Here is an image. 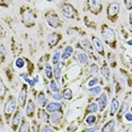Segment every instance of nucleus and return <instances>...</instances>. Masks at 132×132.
Masks as SVG:
<instances>
[{
  "mask_svg": "<svg viewBox=\"0 0 132 132\" xmlns=\"http://www.w3.org/2000/svg\"><path fill=\"white\" fill-rule=\"evenodd\" d=\"M101 33H102V37L105 41V43L110 47H112V49H116V34L114 32V29L111 28L110 26L103 24Z\"/></svg>",
  "mask_w": 132,
  "mask_h": 132,
  "instance_id": "1",
  "label": "nucleus"
},
{
  "mask_svg": "<svg viewBox=\"0 0 132 132\" xmlns=\"http://www.w3.org/2000/svg\"><path fill=\"white\" fill-rule=\"evenodd\" d=\"M16 109H17V102L16 100L13 97V96H9L8 97L7 102H6L5 106H4V114H5V118L7 120H9L13 114L16 112Z\"/></svg>",
  "mask_w": 132,
  "mask_h": 132,
  "instance_id": "2",
  "label": "nucleus"
},
{
  "mask_svg": "<svg viewBox=\"0 0 132 132\" xmlns=\"http://www.w3.org/2000/svg\"><path fill=\"white\" fill-rule=\"evenodd\" d=\"M22 19H23V23L25 24V26L32 27L33 25H35L36 15L34 14V11L32 9H29V8H24L22 10Z\"/></svg>",
  "mask_w": 132,
  "mask_h": 132,
  "instance_id": "3",
  "label": "nucleus"
},
{
  "mask_svg": "<svg viewBox=\"0 0 132 132\" xmlns=\"http://www.w3.org/2000/svg\"><path fill=\"white\" fill-rule=\"evenodd\" d=\"M60 13L61 15L67 19H75L77 16V11L75 9V7L70 4H62L60 6Z\"/></svg>",
  "mask_w": 132,
  "mask_h": 132,
  "instance_id": "4",
  "label": "nucleus"
},
{
  "mask_svg": "<svg viewBox=\"0 0 132 132\" xmlns=\"http://www.w3.org/2000/svg\"><path fill=\"white\" fill-rule=\"evenodd\" d=\"M45 20L51 28H59L61 26V22H60L59 16L53 10H50L45 14Z\"/></svg>",
  "mask_w": 132,
  "mask_h": 132,
  "instance_id": "5",
  "label": "nucleus"
},
{
  "mask_svg": "<svg viewBox=\"0 0 132 132\" xmlns=\"http://www.w3.org/2000/svg\"><path fill=\"white\" fill-rule=\"evenodd\" d=\"M119 11H120V4L119 2H111V4L107 6V10H106L107 18L113 23L116 22Z\"/></svg>",
  "mask_w": 132,
  "mask_h": 132,
  "instance_id": "6",
  "label": "nucleus"
},
{
  "mask_svg": "<svg viewBox=\"0 0 132 132\" xmlns=\"http://www.w3.org/2000/svg\"><path fill=\"white\" fill-rule=\"evenodd\" d=\"M87 5H88V9L92 14L98 15L103 10V4L102 0H87Z\"/></svg>",
  "mask_w": 132,
  "mask_h": 132,
  "instance_id": "7",
  "label": "nucleus"
},
{
  "mask_svg": "<svg viewBox=\"0 0 132 132\" xmlns=\"http://www.w3.org/2000/svg\"><path fill=\"white\" fill-rule=\"evenodd\" d=\"M90 38H92V43H93L94 50L101 56H104L105 55V49H104V44H103V42H102V40L98 38L97 36H95V35H93Z\"/></svg>",
  "mask_w": 132,
  "mask_h": 132,
  "instance_id": "8",
  "label": "nucleus"
},
{
  "mask_svg": "<svg viewBox=\"0 0 132 132\" xmlns=\"http://www.w3.org/2000/svg\"><path fill=\"white\" fill-rule=\"evenodd\" d=\"M61 34L58 32H52L51 34L47 36V45H49L50 49H52V47H54L58 45V43L60 41H61Z\"/></svg>",
  "mask_w": 132,
  "mask_h": 132,
  "instance_id": "9",
  "label": "nucleus"
},
{
  "mask_svg": "<svg viewBox=\"0 0 132 132\" xmlns=\"http://www.w3.org/2000/svg\"><path fill=\"white\" fill-rule=\"evenodd\" d=\"M26 101H27V87L23 86V88L20 89L18 97H17V102L20 107H24L26 105Z\"/></svg>",
  "mask_w": 132,
  "mask_h": 132,
  "instance_id": "10",
  "label": "nucleus"
},
{
  "mask_svg": "<svg viewBox=\"0 0 132 132\" xmlns=\"http://www.w3.org/2000/svg\"><path fill=\"white\" fill-rule=\"evenodd\" d=\"M23 121V118H22V112H20L19 110H17L16 112H15L14 116H13V121H11V127H13V130L16 131L17 129L19 128L20 123Z\"/></svg>",
  "mask_w": 132,
  "mask_h": 132,
  "instance_id": "11",
  "label": "nucleus"
},
{
  "mask_svg": "<svg viewBox=\"0 0 132 132\" xmlns=\"http://www.w3.org/2000/svg\"><path fill=\"white\" fill-rule=\"evenodd\" d=\"M96 102H97L98 106H100V112H103V111L106 109V106H107V103H109V97H107L106 94H101L97 97Z\"/></svg>",
  "mask_w": 132,
  "mask_h": 132,
  "instance_id": "12",
  "label": "nucleus"
},
{
  "mask_svg": "<svg viewBox=\"0 0 132 132\" xmlns=\"http://www.w3.org/2000/svg\"><path fill=\"white\" fill-rule=\"evenodd\" d=\"M76 60H77L78 63L81 64V65L88 64V61H89L88 55H87L85 52H82V51H77L76 52Z\"/></svg>",
  "mask_w": 132,
  "mask_h": 132,
  "instance_id": "13",
  "label": "nucleus"
},
{
  "mask_svg": "<svg viewBox=\"0 0 132 132\" xmlns=\"http://www.w3.org/2000/svg\"><path fill=\"white\" fill-rule=\"evenodd\" d=\"M63 118V113H62V111H55V112H52L49 118V122L52 123V124H56V123H59L60 121L62 120Z\"/></svg>",
  "mask_w": 132,
  "mask_h": 132,
  "instance_id": "14",
  "label": "nucleus"
},
{
  "mask_svg": "<svg viewBox=\"0 0 132 132\" xmlns=\"http://www.w3.org/2000/svg\"><path fill=\"white\" fill-rule=\"evenodd\" d=\"M120 102L118 98H113L112 101H111V106H110V116H114L116 113L119 112L120 110Z\"/></svg>",
  "mask_w": 132,
  "mask_h": 132,
  "instance_id": "15",
  "label": "nucleus"
},
{
  "mask_svg": "<svg viewBox=\"0 0 132 132\" xmlns=\"http://www.w3.org/2000/svg\"><path fill=\"white\" fill-rule=\"evenodd\" d=\"M25 110H26V115H27L28 118H33V115L35 114V111H36V106H35L34 101L28 100Z\"/></svg>",
  "mask_w": 132,
  "mask_h": 132,
  "instance_id": "16",
  "label": "nucleus"
},
{
  "mask_svg": "<svg viewBox=\"0 0 132 132\" xmlns=\"http://www.w3.org/2000/svg\"><path fill=\"white\" fill-rule=\"evenodd\" d=\"M45 110L49 113L55 112V111H61L62 110V105L60 104V103H58V102H50V103L46 104Z\"/></svg>",
  "mask_w": 132,
  "mask_h": 132,
  "instance_id": "17",
  "label": "nucleus"
},
{
  "mask_svg": "<svg viewBox=\"0 0 132 132\" xmlns=\"http://www.w3.org/2000/svg\"><path fill=\"white\" fill-rule=\"evenodd\" d=\"M36 103L40 107H44L46 106L47 104V98H46V95L44 92H40L37 95V98H36Z\"/></svg>",
  "mask_w": 132,
  "mask_h": 132,
  "instance_id": "18",
  "label": "nucleus"
},
{
  "mask_svg": "<svg viewBox=\"0 0 132 132\" xmlns=\"http://www.w3.org/2000/svg\"><path fill=\"white\" fill-rule=\"evenodd\" d=\"M115 120H110L109 122H106L104 124V127L101 129V131L103 132H113L115 130Z\"/></svg>",
  "mask_w": 132,
  "mask_h": 132,
  "instance_id": "19",
  "label": "nucleus"
},
{
  "mask_svg": "<svg viewBox=\"0 0 132 132\" xmlns=\"http://www.w3.org/2000/svg\"><path fill=\"white\" fill-rule=\"evenodd\" d=\"M72 53H73V47L71 46V45H68V46H65L63 51H62V53H61V59L62 60H67L69 59L71 55H72Z\"/></svg>",
  "mask_w": 132,
  "mask_h": 132,
  "instance_id": "20",
  "label": "nucleus"
},
{
  "mask_svg": "<svg viewBox=\"0 0 132 132\" xmlns=\"http://www.w3.org/2000/svg\"><path fill=\"white\" fill-rule=\"evenodd\" d=\"M97 122V116L94 115V114H87L86 119H85V123L88 127H93V125L96 124Z\"/></svg>",
  "mask_w": 132,
  "mask_h": 132,
  "instance_id": "21",
  "label": "nucleus"
},
{
  "mask_svg": "<svg viewBox=\"0 0 132 132\" xmlns=\"http://www.w3.org/2000/svg\"><path fill=\"white\" fill-rule=\"evenodd\" d=\"M97 112H100V106H98L97 102H94V103H89V105L87 106L86 113L89 114V113H97Z\"/></svg>",
  "mask_w": 132,
  "mask_h": 132,
  "instance_id": "22",
  "label": "nucleus"
},
{
  "mask_svg": "<svg viewBox=\"0 0 132 132\" xmlns=\"http://www.w3.org/2000/svg\"><path fill=\"white\" fill-rule=\"evenodd\" d=\"M101 73H102V76L104 77V79H106L107 81H109L111 78V70H110V68L107 67V64H104L103 67L101 68Z\"/></svg>",
  "mask_w": 132,
  "mask_h": 132,
  "instance_id": "23",
  "label": "nucleus"
},
{
  "mask_svg": "<svg viewBox=\"0 0 132 132\" xmlns=\"http://www.w3.org/2000/svg\"><path fill=\"white\" fill-rule=\"evenodd\" d=\"M61 75H62V68H61V64L58 63V64H54L53 67V76L56 80H59L61 78Z\"/></svg>",
  "mask_w": 132,
  "mask_h": 132,
  "instance_id": "24",
  "label": "nucleus"
},
{
  "mask_svg": "<svg viewBox=\"0 0 132 132\" xmlns=\"http://www.w3.org/2000/svg\"><path fill=\"white\" fill-rule=\"evenodd\" d=\"M89 90V94L93 95V96H100L102 94V90H103V88H102L101 86L96 85L94 87H90V88H88Z\"/></svg>",
  "mask_w": 132,
  "mask_h": 132,
  "instance_id": "25",
  "label": "nucleus"
},
{
  "mask_svg": "<svg viewBox=\"0 0 132 132\" xmlns=\"http://www.w3.org/2000/svg\"><path fill=\"white\" fill-rule=\"evenodd\" d=\"M49 88L51 93H58L60 92V87L58 85V82H56V79H51L50 80V84H49Z\"/></svg>",
  "mask_w": 132,
  "mask_h": 132,
  "instance_id": "26",
  "label": "nucleus"
},
{
  "mask_svg": "<svg viewBox=\"0 0 132 132\" xmlns=\"http://www.w3.org/2000/svg\"><path fill=\"white\" fill-rule=\"evenodd\" d=\"M44 72H45V76L49 78V79H52L53 77V68H52V65L51 64H45V67H44Z\"/></svg>",
  "mask_w": 132,
  "mask_h": 132,
  "instance_id": "27",
  "label": "nucleus"
},
{
  "mask_svg": "<svg viewBox=\"0 0 132 132\" xmlns=\"http://www.w3.org/2000/svg\"><path fill=\"white\" fill-rule=\"evenodd\" d=\"M80 45H81L82 49H85L87 51H90L92 50V45H93V43L92 42H89L88 38H82L81 41H80Z\"/></svg>",
  "mask_w": 132,
  "mask_h": 132,
  "instance_id": "28",
  "label": "nucleus"
},
{
  "mask_svg": "<svg viewBox=\"0 0 132 132\" xmlns=\"http://www.w3.org/2000/svg\"><path fill=\"white\" fill-rule=\"evenodd\" d=\"M31 129H29V123L26 121V120H23L22 123H20L19 128H18V131L19 132H27L29 131Z\"/></svg>",
  "mask_w": 132,
  "mask_h": 132,
  "instance_id": "29",
  "label": "nucleus"
},
{
  "mask_svg": "<svg viewBox=\"0 0 132 132\" xmlns=\"http://www.w3.org/2000/svg\"><path fill=\"white\" fill-rule=\"evenodd\" d=\"M72 95H73L72 90H71L70 88H64L63 92H62V96H63V98L67 101H70L71 98H72Z\"/></svg>",
  "mask_w": 132,
  "mask_h": 132,
  "instance_id": "30",
  "label": "nucleus"
},
{
  "mask_svg": "<svg viewBox=\"0 0 132 132\" xmlns=\"http://www.w3.org/2000/svg\"><path fill=\"white\" fill-rule=\"evenodd\" d=\"M128 109H129V105H128L127 102H124V103H123L121 106H120V110H119V119L121 118L122 115H124V113H127Z\"/></svg>",
  "mask_w": 132,
  "mask_h": 132,
  "instance_id": "31",
  "label": "nucleus"
},
{
  "mask_svg": "<svg viewBox=\"0 0 132 132\" xmlns=\"http://www.w3.org/2000/svg\"><path fill=\"white\" fill-rule=\"evenodd\" d=\"M60 60H61V53H60V51H55L54 54H53V56H52V63L58 64L60 62Z\"/></svg>",
  "mask_w": 132,
  "mask_h": 132,
  "instance_id": "32",
  "label": "nucleus"
},
{
  "mask_svg": "<svg viewBox=\"0 0 132 132\" xmlns=\"http://www.w3.org/2000/svg\"><path fill=\"white\" fill-rule=\"evenodd\" d=\"M98 71H101V69L98 68V64L92 63L90 65H89V72H90L92 75H97Z\"/></svg>",
  "mask_w": 132,
  "mask_h": 132,
  "instance_id": "33",
  "label": "nucleus"
},
{
  "mask_svg": "<svg viewBox=\"0 0 132 132\" xmlns=\"http://www.w3.org/2000/svg\"><path fill=\"white\" fill-rule=\"evenodd\" d=\"M100 82V77H97V76H95V77H93L90 80L88 81V88H90V87H94V86H96L97 84Z\"/></svg>",
  "mask_w": 132,
  "mask_h": 132,
  "instance_id": "34",
  "label": "nucleus"
},
{
  "mask_svg": "<svg viewBox=\"0 0 132 132\" xmlns=\"http://www.w3.org/2000/svg\"><path fill=\"white\" fill-rule=\"evenodd\" d=\"M5 94H6V86L4 84V80H0V98L4 100L5 98Z\"/></svg>",
  "mask_w": 132,
  "mask_h": 132,
  "instance_id": "35",
  "label": "nucleus"
},
{
  "mask_svg": "<svg viewBox=\"0 0 132 132\" xmlns=\"http://www.w3.org/2000/svg\"><path fill=\"white\" fill-rule=\"evenodd\" d=\"M15 65H16V68H18V69H23L24 65H25V59L18 58L16 61H15Z\"/></svg>",
  "mask_w": 132,
  "mask_h": 132,
  "instance_id": "36",
  "label": "nucleus"
},
{
  "mask_svg": "<svg viewBox=\"0 0 132 132\" xmlns=\"http://www.w3.org/2000/svg\"><path fill=\"white\" fill-rule=\"evenodd\" d=\"M0 55H1V62L5 61V55H6V46L5 44H0Z\"/></svg>",
  "mask_w": 132,
  "mask_h": 132,
  "instance_id": "37",
  "label": "nucleus"
},
{
  "mask_svg": "<svg viewBox=\"0 0 132 132\" xmlns=\"http://www.w3.org/2000/svg\"><path fill=\"white\" fill-rule=\"evenodd\" d=\"M52 98H53V101H61L62 98H63V96H62V94H60V92L58 93H52Z\"/></svg>",
  "mask_w": 132,
  "mask_h": 132,
  "instance_id": "38",
  "label": "nucleus"
},
{
  "mask_svg": "<svg viewBox=\"0 0 132 132\" xmlns=\"http://www.w3.org/2000/svg\"><path fill=\"white\" fill-rule=\"evenodd\" d=\"M46 112H47L46 110L44 111V112H43V111H41V112H40V118L43 120V121H49L50 115H47V113H46Z\"/></svg>",
  "mask_w": 132,
  "mask_h": 132,
  "instance_id": "39",
  "label": "nucleus"
},
{
  "mask_svg": "<svg viewBox=\"0 0 132 132\" xmlns=\"http://www.w3.org/2000/svg\"><path fill=\"white\" fill-rule=\"evenodd\" d=\"M124 5L128 10H132V0H124Z\"/></svg>",
  "mask_w": 132,
  "mask_h": 132,
  "instance_id": "40",
  "label": "nucleus"
},
{
  "mask_svg": "<svg viewBox=\"0 0 132 132\" xmlns=\"http://www.w3.org/2000/svg\"><path fill=\"white\" fill-rule=\"evenodd\" d=\"M124 118L128 122H132V112H127L124 114Z\"/></svg>",
  "mask_w": 132,
  "mask_h": 132,
  "instance_id": "41",
  "label": "nucleus"
},
{
  "mask_svg": "<svg viewBox=\"0 0 132 132\" xmlns=\"http://www.w3.org/2000/svg\"><path fill=\"white\" fill-rule=\"evenodd\" d=\"M100 129H98V127H94V128H92V127H89V128H87L85 129V132H96V131H98Z\"/></svg>",
  "mask_w": 132,
  "mask_h": 132,
  "instance_id": "42",
  "label": "nucleus"
},
{
  "mask_svg": "<svg viewBox=\"0 0 132 132\" xmlns=\"http://www.w3.org/2000/svg\"><path fill=\"white\" fill-rule=\"evenodd\" d=\"M0 2H1V6H4V7H8V5L10 4V0H0Z\"/></svg>",
  "mask_w": 132,
  "mask_h": 132,
  "instance_id": "43",
  "label": "nucleus"
},
{
  "mask_svg": "<svg viewBox=\"0 0 132 132\" xmlns=\"http://www.w3.org/2000/svg\"><path fill=\"white\" fill-rule=\"evenodd\" d=\"M40 131H49V132H51V131H53V128H50V127H45L44 125L42 129H40Z\"/></svg>",
  "mask_w": 132,
  "mask_h": 132,
  "instance_id": "44",
  "label": "nucleus"
},
{
  "mask_svg": "<svg viewBox=\"0 0 132 132\" xmlns=\"http://www.w3.org/2000/svg\"><path fill=\"white\" fill-rule=\"evenodd\" d=\"M130 25H131V27H132V13L130 14Z\"/></svg>",
  "mask_w": 132,
  "mask_h": 132,
  "instance_id": "45",
  "label": "nucleus"
},
{
  "mask_svg": "<svg viewBox=\"0 0 132 132\" xmlns=\"http://www.w3.org/2000/svg\"><path fill=\"white\" fill-rule=\"evenodd\" d=\"M129 45H132V41H130V42H129Z\"/></svg>",
  "mask_w": 132,
  "mask_h": 132,
  "instance_id": "46",
  "label": "nucleus"
},
{
  "mask_svg": "<svg viewBox=\"0 0 132 132\" xmlns=\"http://www.w3.org/2000/svg\"><path fill=\"white\" fill-rule=\"evenodd\" d=\"M131 112H132V107H131Z\"/></svg>",
  "mask_w": 132,
  "mask_h": 132,
  "instance_id": "47",
  "label": "nucleus"
}]
</instances>
